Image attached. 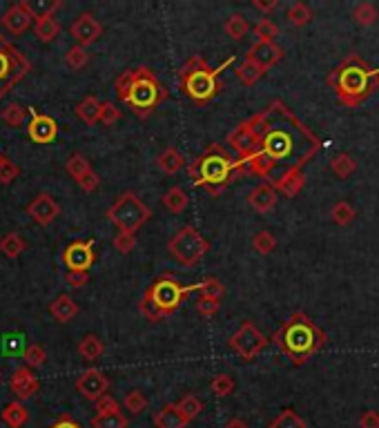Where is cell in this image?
<instances>
[{"instance_id": "6da1fadb", "label": "cell", "mask_w": 379, "mask_h": 428, "mask_svg": "<svg viewBox=\"0 0 379 428\" xmlns=\"http://www.w3.org/2000/svg\"><path fill=\"white\" fill-rule=\"evenodd\" d=\"M114 90H116V96H119L123 103H127L141 119H148L158 103L168 98V92L154 76V71L148 67L123 71L121 76L116 79Z\"/></svg>"}, {"instance_id": "7a4b0ae2", "label": "cell", "mask_w": 379, "mask_h": 428, "mask_svg": "<svg viewBox=\"0 0 379 428\" xmlns=\"http://www.w3.org/2000/svg\"><path fill=\"white\" fill-rule=\"evenodd\" d=\"M235 174V163L232 158L223 152V147L210 145L192 166H190V179H192L194 187L208 190L210 197H218L228 185V181Z\"/></svg>"}, {"instance_id": "3957f363", "label": "cell", "mask_w": 379, "mask_h": 428, "mask_svg": "<svg viewBox=\"0 0 379 428\" xmlns=\"http://www.w3.org/2000/svg\"><path fill=\"white\" fill-rule=\"evenodd\" d=\"M228 65H230V61H226L221 65V69ZM221 69H212L203 56H192L179 69V81H181L183 92L197 103H208L210 98L216 96L218 90H221V83L216 79Z\"/></svg>"}, {"instance_id": "277c9868", "label": "cell", "mask_w": 379, "mask_h": 428, "mask_svg": "<svg viewBox=\"0 0 379 428\" xmlns=\"http://www.w3.org/2000/svg\"><path fill=\"white\" fill-rule=\"evenodd\" d=\"M315 337H317V330L313 323L301 315H295L279 332H276V344H279L284 348V352H288L295 362H299L308 355V352L315 350V346H317Z\"/></svg>"}, {"instance_id": "5b68a950", "label": "cell", "mask_w": 379, "mask_h": 428, "mask_svg": "<svg viewBox=\"0 0 379 428\" xmlns=\"http://www.w3.org/2000/svg\"><path fill=\"white\" fill-rule=\"evenodd\" d=\"M107 219L121 232L134 234L141 226H145L152 219V210L134 195V192H125V195L116 199L114 205L107 210Z\"/></svg>"}, {"instance_id": "8992f818", "label": "cell", "mask_w": 379, "mask_h": 428, "mask_svg": "<svg viewBox=\"0 0 379 428\" xmlns=\"http://www.w3.org/2000/svg\"><path fill=\"white\" fill-rule=\"evenodd\" d=\"M168 250L181 265L192 268V265H197L203 257H206V253L210 250V243L194 226H183L168 241Z\"/></svg>"}, {"instance_id": "52a82bcc", "label": "cell", "mask_w": 379, "mask_h": 428, "mask_svg": "<svg viewBox=\"0 0 379 428\" xmlns=\"http://www.w3.org/2000/svg\"><path fill=\"white\" fill-rule=\"evenodd\" d=\"M192 290H199V284L181 286L172 274H163V277H158L148 290H145V297H148L168 317L185 301L187 292H192Z\"/></svg>"}, {"instance_id": "ba28073f", "label": "cell", "mask_w": 379, "mask_h": 428, "mask_svg": "<svg viewBox=\"0 0 379 428\" xmlns=\"http://www.w3.org/2000/svg\"><path fill=\"white\" fill-rule=\"evenodd\" d=\"M268 339L261 335V330L252 321H243L241 328L230 337V348L237 352L241 359H255L261 350L266 348Z\"/></svg>"}, {"instance_id": "9c48e42d", "label": "cell", "mask_w": 379, "mask_h": 428, "mask_svg": "<svg viewBox=\"0 0 379 428\" xmlns=\"http://www.w3.org/2000/svg\"><path fill=\"white\" fill-rule=\"evenodd\" d=\"M96 261L94 253V239L87 241H71L63 250V263L69 272H87Z\"/></svg>"}, {"instance_id": "30bf717a", "label": "cell", "mask_w": 379, "mask_h": 428, "mask_svg": "<svg viewBox=\"0 0 379 428\" xmlns=\"http://www.w3.org/2000/svg\"><path fill=\"white\" fill-rule=\"evenodd\" d=\"M36 21V11L32 9V5L29 3H18V5H11L5 16H3V27L7 29V32H11L13 36H21L25 34L29 27H32V23Z\"/></svg>"}, {"instance_id": "8fae6325", "label": "cell", "mask_w": 379, "mask_h": 428, "mask_svg": "<svg viewBox=\"0 0 379 428\" xmlns=\"http://www.w3.org/2000/svg\"><path fill=\"white\" fill-rule=\"evenodd\" d=\"M29 114H32V121L27 125V134L34 143L47 145L58 137V123L47 114H38L34 108H29Z\"/></svg>"}, {"instance_id": "7c38bea8", "label": "cell", "mask_w": 379, "mask_h": 428, "mask_svg": "<svg viewBox=\"0 0 379 428\" xmlns=\"http://www.w3.org/2000/svg\"><path fill=\"white\" fill-rule=\"evenodd\" d=\"M27 214L32 216L38 226H49L52 221L61 214V205L56 203V199L49 192H40V195L34 197V201L27 205Z\"/></svg>"}, {"instance_id": "4fadbf2b", "label": "cell", "mask_w": 379, "mask_h": 428, "mask_svg": "<svg viewBox=\"0 0 379 428\" xmlns=\"http://www.w3.org/2000/svg\"><path fill=\"white\" fill-rule=\"evenodd\" d=\"M76 391L85 397V400L96 402L100 395H105L110 391V379L105 373L100 371H85L81 373V377L76 379Z\"/></svg>"}, {"instance_id": "5bb4252c", "label": "cell", "mask_w": 379, "mask_h": 428, "mask_svg": "<svg viewBox=\"0 0 379 428\" xmlns=\"http://www.w3.org/2000/svg\"><path fill=\"white\" fill-rule=\"evenodd\" d=\"M9 388L11 393L18 397L16 402H27L32 400V397L40 391V381L38 377L32 373V368H16L11 375V381H9Z\"/></svg>"}, {"instance_id": "9a60e30c", "label": "cell", "mask_w": 379, "mask_h": 428, "mask_svg": "<svg viewBox=\"0 0 379 428\" xmlns=\"http://www.w3.org/2000/svg\"><path fill=\"white\" fill-rule=\"evenodd\" d=\"M69 32L78 40V45L85 47V45H92L94 40H98V36L103 34V25H100L92 13H81V16L71 23Z\"/></svg>"}, {"instance_id": "2e32d148", "label": "cell", "mask_w": 379, "mask_h": 428, "mask_svg": "<svg viewBox=\"0 0 379 428\" xmlns=\"http://www.w3.org/2000/svg\"><path fill=\"white\" fill-rule=\"evenodd\" d=\"M284 58V50L276 45V42H257L250 50H247L245 61L255 63L259 69H270L272 65H276Z\"/></svg>"}, {"instance_id": "e0dca14e", "label": "cell", "mask_w": 379, "mask_h": 428, "mask_svg": "<svg viewBox=\"0 0 379 428\" xmlns=\"http://www.w3.org/2000/svg\"><path fill=\"white\" fill-rule=\"evenodd\" d=\"M247 203H250V208L257 210L259 214H266L276 205V190L268 183H261L247 195Z\"/></svg>"}, {"instance_id": "ac0fdd59", "label": "cell", "mask_w": 379, "mask_h": 428, "mask_svg": "<svg viewBox=\"0 0 379 428\" xmlns=\"http://www.w3.org/2000/svg\"><path fill=\"white\" fill-rule=\"evenodd\" d=\"M34 34L40 42H52L61 36V23L54 18V11H45L36 16V27Z\"/></svg>"}, {"instance_id": "d6986e66", "label": "cell", "mask_w": 379, "mask_h": 428, "mask_svg": "<svg viewBox=\"0 0 379 428\" xmlns=\"http://www.w3.org/2000/svg\"><path fill=\"white\" fill-rule=\"evenodd\" d=\"M49 315L58 323H69L78 315V306L74 299L69 297V294H58V297L49 303Z\"/></svg>"}, {"instance_id": "ffe728a7", "label": "cell", "mask_w": 379, "mask_h": 428, "mask_svg": "<svg viewBox=\"0 0 379 428\" xmlns=\"http://www.w3.org/2000/svg\"><path fill=\"white\" fill-rule=\"evenodd\" d=\"M3 50L9 56V63H11V79H13V83H18L21 79L27 76V71L32 69V63L27 61V56L21 50L9 45V42H3Z\"/></svg>"}, {"instance_id": "44dd1931", "label": "cell", "mask_w": 379, "mask_h": 428, "mask_svg": "<svg viewBox=\"0 0 379 428\" xmlns=\"http://www.w3.org/2000/svg\"><path fill=\"white\" fill-rule=\"evenodd\" d=\"M154 424H156V428H185L187 420L181 415V410L177 408V404H165L154 415Z\"/></svg>"}, {"instance_id": "7402d4cb", "label": "cell", "mask_w": 379, "mask_h": 428, "mask_svg": "<svg viewBox=\"0 0 379 428\" xmlns=\"http://www.w3.org/2000/svg\"><path fill=\"white\" fill-rule=\"evenodd\" d=\"M272 187L279 190V192H284L286 197H297L299 190L303 187V174H301V170H299V168L288 170V172L281 176V179L274 181Z\"/></svg>"}, {"instance_id": "603a6c76", "label": "cell", "mask_w": 379, "mask_h": 428, "mask_svg": "<svg viewBox=\"0 0 379 428\" xmlns=\"http://www.w3.org/2000/svg\"><path fill=\"white\" fill-rule=\"evenodd\" d=\"M76 114H78V119H81L83 123H87V125L98 123V116H100V100H98L94 94L85 96V98L78 103V105H76Z\"/></svg>"}, {"instance_id": "cb8c5ba5", "label": "cell", "mask_w": 379, "mask_h": 428, "mask_svg": "<svg viewBox=\"0 0 379 428\" xmlns=\"http://www.w3.org/2000/svg\"><path fill=\"white\" fill-rule=\"evenodd\" d=\"M3 422L9 428H23L29 422V410L25 408L23 402H11L3 410Z\"/></svg>"}, {"instance_id": "d4e9b609", "label": "cell", "mask_w": 379, "mask_h": 428, "mask_svg": "<svg viewBox=\"0 0 379 428\" xmlns=\"http://www.w3.org/2000/svg\"><path fill=\"white\" fill-rule=\"evenodd\" d=\"M183 166H185V158L177 147H165V150L158 154V168L165 174H177Z\"/></svg>"}, {"instance_id": "484cf974", "label": "cell", "mask_w": 379, "mask_h": 428, "mask_svg": "<svg viewBox=\"0 0 379 428\" xmlns=\"http://www.w3.org/2000/svg\"><path fill=\"white\" fill-rule=\"evenodd\" d=\"M103 350H105V346H103V342H100L96 335H85V337L81 339V344H78V352H81V357H83L85 362H96V359H100Z\"/></svg>"}, {"instance_id": "4316f807", "label": "cell", "mask_w": 379, "mask_h": 428, "mask_svg": "<svg viewBox=\"0 0 379 428\" xmlns=\"http://www.w3.org/2000/svg\"><path fill=\"white\" fill-rule=\"evenodd\" d=\"M25 250H27V243H25V239L21 237L18 232H7L5 237L0 239V253H3L5 257H9V259L21 257Z\"/></svg>"}, {"instance_id": "83f0119b", "label": "cell", "mask_w": 379, "mask_h": 428, "mask_svg": "<svg viewBox=\"0 0 379 428\" xmlns=\"http://www.w3.org/2000/svg\"><path fill=\"white\" fill-rule=\"evenodd\" d=\"M187 203H190V199H187V195H185L181 187H170L165 192V197H163V205H165L170 212H174V214L183 212L187 208Z\"/></svg>"}, {"instance_id": "f1b7e54d", "label": "cell", "mask_w": 379, "mask_h": 428, "mask_svg": "<svg viewBox=\"0 0 379 428\" xmlns=\"http://www.w3.org/2000/svg\"><path fill=\"white\" fill-rule=\"evenodd\" d=\"M223 29H226V34H228L232 40H241V38L247 34L250 25H247V21H245L243 13H232V16L226 21Z\"/></svg>"}, {"instance_id": "f546056e", "label": "cell", "mask_w": 379, "mask_h": 428, "mask_svg": "<svg viewBox=\"0 0 379 428\" xmlns=\"http://www.w3.org/2000/svg\"><path fill=\"white\" fill-rule=\"evenodd\" d=\"M177 408L181 410V415H183L187 422H192V420H197L201 412H203V402L199 400L197 395H185L183 400L177 404Z\"/></svg>"}, {"instance_id": "4dcf8cb0", "label": "cell", "mask_w": 379, "mask_h": 428, "mask_svg": "<svg viewBox=\"0 0 379 428\" xmlns=\"http://www.w3.org/2000/svg\"><path fill=\"white\" fill-rule=\"evenodd\" d=\"M286 18L290 21V25H295V27H303V25H308L310 23V18H313V11L305 7L303 3H295V5H290L288 7V11H286Z\"/></svg>"}, {"instance_id": "1f68e13d", "label": "cell", "mask_w": 379, "mask_h": 428, "mask_svg": "<svg viewBox=\"0 0 379 428\" xmlns=\"http://www.w3.org/2000/svg\"><path fill=\"white\" fill-rule=\"evenodd\" d=\"M65 170H67V174L71 176L74 181H78L83 174H87L92 170V166L87 163V158L83 156V154H71L67 161H65Z\"/></svg>"}, {"instance_id": "d6a6232c", "label": "cell", "mask_w": 379, "mask_h": 428, "mask_svg": "<svg viewBox=\"0 0 379 428\" xmlns=\"http://www.w3.org/2000/svg\"><path fill=\"white\" fill-rule=\"evenodd\" d=\"M25 114H27V110L23 105H18V103H9V105H5V110L0 112V119H3L9 127H21L25 121Z\"/></svg>"}, {"instance_id": "836d02e7", "label": "cell", "mask_w": 379, "mask_h": 428, "mask_svg": "<svg viewBox=\"0 0 379 428\" xmlns=\"http://www.w3.org/2000/svg\"><path fill=\"white\" fill-rule=\"evenodd\" d=\"M92 428H127V417L123 412H110V415H96L92 420Z\"/></svg>"}, {"instance_id": "e575fe53", "label": "cell", "mask_w": 379, "mask_h": 428, "mask_svg": "<svg viewBox=\"0 0 379 428\" xmlns=\"http://www.w3.org/2000/svg\"><path fill=\"white\" fill-rule=\"evenodd\" d=\"M237 76H239V81L243 83V85H255L261 76H264V69H259L255 63H250V61H243L239 67H237Z\"/></svg>"}, {"instance_id": "d590c367", "label": "cell", "mask_w": 379, "mask_h": 428, "mask_svg": "<svg viewBox=\"0 0 379 428\" xmlns=\"http://www.w3.org/2000/svg\"><path fill=\"white\" fill-rule=\"evenodd\" d=\"M255 36L259 38V42H274V38L279 36V27H276L270 18H261L255 25Z\"/></svg>"}, {"instance_id": "8d00e7d4", "label": "cell", "mask_w": 379, "mask_h": 428, "mask_svg": "<svg viewBox=\"0 0 379 428\" xmlns=\"http://www.w3.org/2000/svg\"><path fill=\"white\" fill-rule=\"evenodd\" d=\"M123 406H125L129 412H132V415H139V412H143L145 408H148V400H145V395H143L139 388H134V391L125 393Z\"/></svg>"}, {"instance_id": "74e56055", "label": "cell", "mask_w": 379, "mask_h": 428, "mask_svg": "<svg viewBox=\"0 0 379 428\" xmlns=\"http://www.w3.org/2000/svg\"><path fill=\"white\" fill-rule=\"evenodd\" d=\"M330 168H332V172L339 176V179H346V176H351L353 172H355V158L353 156H348V154H339V156H334L332 158V163H330Z\"/></svg>"}, {"instance_id": "f35d334b", "label": "cell", "mask_w": 379, "mask_h": 428, "mask_svg": "<svg viewBox=\"0 0 379 428\" xmlns=\"http://www.w3.org/2000/svg\"><path fill=\"white\" fill-rule=\"evenodd\" d=\"M274 245H276V239H274V234L270 230L257 232L255 239H252V248L257 250L259 255H270L272 250H274Z\"/></svg>"}, {"instance_id": "ab89813d", "label": "cell", "mask_w": 379, "mask_h": 428, "mask_svg": "<svg viewBox=\"0 0 379 428\" xmlns=\"http://www.w3.org/2000/svg\"><path fill=\"white\" fill-rule=\"evenodd\" d=\"M332 221L337 226H348V224H353V219H355V210H353V205L351 203H346V201H339V203H334V208H332Z\"/></svg>"}, {"instance_id": "60d3db41", "label": "cell", "mask_w": 379, "mask_h": 428, "mask_svg": "<svg viewBox=\"0 0 379 428\" xmlns=\"http://www.w3.org/2000/svg\"><path fill=\"white\" fill-rule=\"evenodd\" d=\"M353 18H355L359 25L368 27V25H373V23L377 21V7H375L373 3H359V5L353 9Z\"/></svg>"}, {"instance_id": "b9f144b4", "label": "cell", "mask_w": 379, "mask_h": 428, "mask_svg": "<svg viewBox=\"0 0 379 428\" xmlns=\"http://www.w3.org/2000/svg\"><path fill=\"white\" fill-rule=\"evenodd\" d=\"M23 359L27 362V366L38 368V366H42V364L47 362V352H45V348L38 346V344H29L23 350Z\"/></svg>"}, {"instance_id": "7bdbcfd3", "label": "cell", "mask_w": 379, "mask_h": 428, "mask_svg": "<svg viewBox=\"0 0 379 428\" xmlns=\"http://www.w3.org/2000/svg\"><path fill=\"white\" fill-rule=\"evenodd\" d=\"M87 61H90V54H87L85 47H81V45H74L65 54V65L69 69H81L87 65Z\"/></svg>"}, {"instance_id": "ee69618b", "label": "cell", "mask_w": 379, "mask_h": 428, "mask_svg": "<svg viewBox=\"0 0 379 428\" xmlns=\"http://www.w3.org/2000/svg\"><path fill=\"white\" fill-rule=\"evenodd\" d=\"M199 292H201V297L221 299V294L226 292V288H223V284H221V282H218V279L208 277L206 282H201V284H199Z\"/></svg>"}, {"instance_id": "f6af8a7d", "label": "cell", "mask_w": 379, "mask_h": 428, "mask_svg": "<svg viewBox=\"0 0 379 428\" xmlns=\"http://www.w3.org/2000/svg\"><path fill=\"white\" fill-rule=\"evenodd\" d=\"M270 428H305V424L295 410H284L281 415L270 424Z\"/></svg>"}, {"instance_id": "bcb514c9", "label": "cell", "mask_w": 379, "mask_h": 428, "mask_svg": "<svg viewBox=\"0 0 379 428\" xmlns=\"http://www.w3.org/2000/svg\"><path fill=\"white\" fill-rule=\"evenodd\" d=\"M210 388L218 397H228V395H232V391H235V379L230 375H216L210 383Z\"/></svg>"}, {"instance_id": "7dc6e473", "label": "cell", "mask_w": 379, "mask_h": 428, "mask_svg": "<svg viewBox=\"0 0 379 428\" xmlns=\"http://www.w3.org/2000/svg\"><path fill=\"white\" fill-rule=\"evenodd\" d=\"M121 119V110L114 105V103H100V116H98V123H103V125H114L116 121Z\"/></svg>"}, {"instance_id": "c3c4849f", "label": "cell", "mask_w": 379, "mask_h": 428, "mask_svg": "<svg viewBox=\"0 0 379 428\" xmlns=\"http://www.w3.org/2000/svg\"><path fill=\"white\" fill-rule=\"evenodd\" d=\"M94 406H96V415H110V412H119L121 410L119 402H116L110 393L100 395L98 400L94 402Z\"/></svg>"}, {"instance_id": "681fc988", "label": "cell", "mask_w": 379, "mask_h": 428, "mask_svg": "<svg viewBox=\"0 0 379 428\" xmlns=\"http://www.w3.org/2000/svg\"><path fill=\"white\" fill-rule=\"evenodd\" d=\"M18 168L11 163V161L7 158V156H0V183L3 185H9L13 179L18 176Z\"/></svg>"}, {"instance_id": "f907efd6", "label": "cell", "mask_w": 379, "mask_h": 428, "mask_svg": "<svg viewBox=\"0 0 379 428\" xmlns=\"http://www.w3.org/2000/svg\"><path fill=\"white\" fill-rule=\"evenodd\" d=\"M114 248L119 250L121 255H127V253H132V250L136 248V239H134V234H129V232H119L114 237Z\"/></svg>"}, {"instance_id": "816d5d0a", "label": "cell", "mask_w": 379, "mask_h": 428, "mask_svg": "<svg viewBox=\"0 0 379 428\" xmlns=\"http://www.w3.org/2000/svg\"><path fill=\"white\" fill-rule=\"evenodd\" d=\"M344 87H351L348 92H359V90H363L366 87V76H363L361 71H355V69H351V74H344Z\"/></svg>"}, {"instance_id": "f5cc1de1", "label": "cell", "mask_w": 379, "mask_h": 428, "mask_svg": "<svg viewBox=\"0 0 379 428\" xmlns=\"http://www.w3.org/2000/svg\"><path fill=\"white\" fill-rule=\"evenodd\" d=\"M139 308H141V313L145 315V319H150V321H161V319L165 317L161 310H158L148 297H145V294H143V299H141V306H139Z\"/></svg>"}, {"instance_id": "db71d44e", "label": "cell", "mask_w": 379, "mask_h": 428, "mask_svg": "<svg viewBox=\"0 0 379 428\" xmlns=\"http://www.w3.org/2000/svg\"><path fill=\"white\" fill-rule=\"evenodd\" d=\"M218 299H210V297H199V301H197V310H199V315H203V317H212V315H216L218 313Z\"/></svg>"}, {"instance_id": "11a10c76", "label": "cell", "mask_w": 379, "mask_h": 428, "mask_svg": "<svg viewBox=\"0 0 379 428\" xmlns=\"http://www.w3.org/2000/svg\"><path fill=\"white\" fill-rule=\"evenodd\" d=\"M76 183H78V185H81V190H85V192H94V190L98 187L100 179H98V174H96L94 170H90L87 174H83Z\"/></svg>"}, {"instance_id": "9f6ffc18", "label": "cell", "mask_w": 379, "mask_h": 428, "mask_svg": "<svg viewBox=\"0 0 379 428\" xmlns=\"http://www.w3.org/2000/svg\"><path fill=\"white\" fill-rule=\"evenodd\" d=\"M7 81H13L11 63H9V56L5 54V50H0V83H7Z\"/></svg>"}, {"instance_id": "6f0895ef", "label": "cell", "mask_w": 379, "mask_h": 428, "mask_svg": "<svg viewBox=\"0 0 379 428\" xmlns=\"http://www.w3.org/2000/svg\"><path fill=\"white\" fill-rule=\"evenodd\" d=\"M359 426L361 428H379V412L375 410H366L359 420Z\"/></svg>"}, {"instance_id": "680465c9", "label": "cell", "mask_w": 379, "mask_h": 428, "mask_svg": "<svg viewBox=\"0 0 379 428\" xmlns=\"http://www.w3.org/2000/svg\"><path fill=\"white\" fill-rule=\"evenodd\" d=\"M65 279L71 288H83L87 284V272H67Z\"/></svg>"}, {"instance_id": "91938a15", "label": "cell", "mask_w": 379, "mask_h": 428, "mask_svg": "<svg viewBox=\"0 0 379 428\" xmlns=\"http://www.w3.org/2000/svg\"><path fill=\"white\" fill-rule=\"evenodd\" d=\"M49 428H83L76 420H71L69 415H61L58 417V422H54Z\"/></svg>"}, {"instance_id": "94428289", "label": "cell", "mask_w": 379, "mask_h": 428, "mask_svg": "<svg viewBox=\"0 0 379 428\" xmlns=\"http://www.w3.org/2000/svg\"><path fill=\"white\" fill-rule=\"evenodd\" d=\"M276 0H270V3H264V0H252V7L255 9H259V11H272V9H276Z\"/></svg>"}, {"instance_id": "6125c7cd", "label": "cell", "mask_w": 379, "mask_h": 428, "mask_svg": "<svg viewBox=\"0 0 379 428\" xmlns=\"http://www.w3.org/2000/svg\"><path fill=\"white\" fill-rule=\"evenodd\" d=\"M226 428H247V424H245V420H241V417H232V420H228Z\"/></svg>"}, {"instance_id": "be15d7a7", "label": "cell", "mask_w": 379, "mask_h": 428, "mask_svg": "<svg viewBox=\"0 0 379 428\" xmlns=\"http://www.w3.org/2000/svg\"><path fill=\"white\" fill-rule=\"evenodd\" d=\"M0 379H3V375H0Z\"/></svg>"}]
</instances>
